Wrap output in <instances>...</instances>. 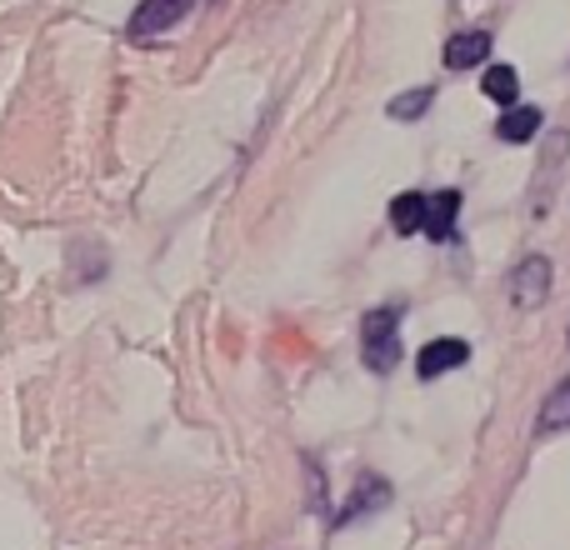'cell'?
<instances>
[{
	"label": "cell",
	"mask_w": 570,
	"mask_h": 550,
	"mask_svg": "<svg viewBox=\"0 0 570 550\" xmlns=\"http://www.w3.org/2000/svg\"><path fill=\"white\" fill-rule=\"evenodd\" d=\"M481 90L495 100V106H521V76H515V66H491L481 76Z\"/></svg>",
	"instance_id": "30bf717a"
},
{
	"label": "cell",
	"mask_w": 570,
	"mask_h": 550,
	"mask_svg": "<svg viewBox=\"0 0 570 550\" xmlns=\"http://www.w3.org/2000/svg\"><path fill=\"white\" fill-rule=\"evenodd\" d=\"M391 230L395 236H421L425 230V196L421 190H401L391 200Z\"/></svg>",
	"instance_id": "9c48e42d"
},
{
	"label": "cell",
	"mask_w": 570,
	"mask_h": 550,
	"mask_svg": "<svg viewBox=\"0 0 570 550\" xmlns=\"http://www.w3.org/2000/svg\"><path fill=\"white\" fill-rule=\"evenodd\" d=\"M546 126V116L535 106H511L501 120H495V136L505 140V146H525V140H535Z\"/></svg>",
	"instance_id": "ba28073f"
},
{
	"label": "cell",
	"mask_w": 570,
	"mask_h": 550,
	"mask_svg": "<svg viewBox=\"0 0 570 550\" xmlns=\"http://www.w3.org/2000/svg\"><path fill=\"white\" fill-rule=\"evenodd\" d=\"M455 220H461V190H431V196H425V230L421 236L451 240Z\"/></svg>",
	"instance_id": "8992f818"
},
{
	"label": "cell",
	"mask_w": 570,
	"mask_h": 550,
	"mask_svg": "<svg viewBox=\"0 0 570 550\" xmlns=\"http://www.w3.org/2000/svg\"><path fill=\"white\" fill-rule=\"evenodd\" d=\"M566 341H570V335H566Z\"/></svg>",
	"instance_id": "4fadbf2b"
},
{
	"label": "cell",
	"mask_w": 570,
	"mask_h": 550,
	"mask_svg": "<svg viewBox=\"0 0 570 550\" xmlns=\"http://www.w3.org/2000/svg\"><path fill=\"white\" fill-rule=\"evenodd\" d=\"M465 361H471V345L455 341V335H435V341H425L421 355H415V375L435 381V375H445V371H461Z\"/></svg>",
	"instance_id": "3957f363"
},
{
	"label": "cell",
	"mask_w": 570,
	"mask_h": 550,
	"mask_svg": "<svg viewBox=\"0 0 570 550\" xmlns=\"http://www.w3.org/2000/svg\"><path fill=\"white\" fill-rule=\"evenodd\" d=\"M535 431H570V381H561L551 395H546L541 415H535Z\"/></svg>",
	"instance_id": "8fae6325"
},
{
	"label": "cell",
	"mask_w": 570,
	"mask_h": 550,
	"mask_svg": "<svg viewBox=\"0 0 570 550\" xmlns=\"http://www.w3.org/2000/svg\"><path fill=\"white\" fill-rule=\"evenodd\" d=\"M361 351H365V365L381 375L401 365L405 351H401V311L395 305H375L361 321Z\"/></svg>",
	"instance_id": "6da1fadb"
},
{
	"label": "cell",
	"mask_w": 570,
	"mask_h": 550,
	"mask_svg": "<svg viewBox=\"0 0 570 550\" xmlns=\"http://www.w3.org/2000/svg\"><path fill=\"white\" fill-rule=\"evenodd\" d=\"M431 100H435V90L431 86H415V90H401V96L385 106V116L391 120H401V126H411V120H421L425 110H431Z\"/></svg>",
	"instance_id": "7c38bea8"
},
{
	"label": "cell",
	"mask_w": 570,
	"mask_h": 550,
	"mask_svg": "<svg viewBox=\"0 0 570 550\" xmlns=\"http://www.w3.org/2000/svg\"><path fill=\"white\" fill-rule=\"evenodd\" d=\"M485 56H491V36L485 30H455L441 50L445 70H475V66H485Z\"/></svg>",
	"instance_id": "5b68a950"
},
{
	"label": "cell",
	"mask_w": 570,
	"mask_h": 550,
	"mask_svg": "<svg viewBox=\"0 0 570 550\" xmlns=\"http://www.w3.org/2000/svg\"><path fill=\"white\" fill-rule=\"evenodd\" d=\"M546 295H551V261H546V256L521 261L515 275H511V305H515V311H535Z\"/></svg>",
	"instance_id": "277c9868"
},
{
	"label": "cell",
	"mask_w": 570,
	"mask_h": 550,
	"mask_svg": "<svg viewBox=\"0 0 570 550\" xmlns=\"http://www.w3.org/2000/svg\"><path fill=\"white\" fill-rule=\"evenodd\" d=\"M196 6H206V0H140L126 20V36L136 40V46H150V40L170 36Z\"/></svg>",
	"instance_id": "7a4b0ae2"
},
{
	"label": "cell",
	"mask_w": 570,
	"mask_h": 550,
	"mask_svg": "<svg viewBox=\"0 0 570 550\" xmlns=\"http://www.w3.org/2000/svg\"><path fill=\"white\" fill-rule=\"evenodd\" d=\"M381 505H391V485H385L381 475H361L355 491H351V501H345L341 515H335V526H351V521H361V515L381 511Z\"/></svg>",
	"instance_id": "52a82bcc"
}]
</instances>
